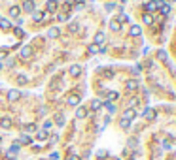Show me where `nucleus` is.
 <instances>
[{
	"mask_svg": "<svg viewBox=\"0 0 176 160\" xmlns=\"http://www.w3.org/2000/svg\"><path fill=\"white\" fill-rule=\"evenodd\" d=\"M68 160H80V156H76V154H72V156H70Z\"/></svg>",
	"mask_w": 176,
	"mask_h": 160,
	"instance_id": "43",
	"label": "nucleus"
},
{
	"mask_svg": "<svg viewBox=\"0 0 176 160\" xmlns=\"http://www.w3.org/2000/svg\"><path fill=\"white\" fill-rule=\"evenodd\" d=\"M0 126L6 128V130H8V128H12V119H10V117H2V119H0Z\"/></svg>",
	"mask_w": 176,
	"mask_h": 160,
	"instance_id": "12",
	"label": "nucleus"
},
{
	"mask_svg": "<svg viewBox=\"0 0 176 160\" xmlns=\"http://www.w3.org/2000/svg\"><path fill=\"white\" fill-rule=\"evenodd\" d=\"M48 36H49V38H59V36H61V30L57 28V27H51V28L48 30Z\"/></svg>",
	"mask_w": 176,
	"mask_h": 160,
	"instance_id": "16",
	"label": "nucleus"
},
{
	"mask_svg": "<svg viewBox=\"0 0 176 160\" xmlns=\"http://www.w3.org/2000/svg\"><path fill=\"white\" fill-rule=\"evenodd\" d=\"M104 8L108 9V12H110V9H114L116 6H114V2H106V4H104Z\"/></svg>",
	"mask_w": 176,
	"mask_h": 160,
	"instance_id": "34",
	"label": "nucleus"
},
{
	"mask_svg": "<svg viewBox=\"0 0 176 160\" xmlns=\"http://www.w3.org/2000/svg\"><path fill=\"white\" fill-rule=\"evenodd\" d=\"M142 21L146 25H153V13H144L142 15Z\"/></svg>",
	"mask_w": 176,
	"mask_h": 160,
	"instance_id": "19",
	"label": "nucleus"
},
{
	"mask_svg": "<svg viewBox=\"0 0 176 160\" xmlns=\"http://www.w3.org/2000/svg\"><path fill=\"white\" fill-rule=\"evenodd\" d=\"M19 55H21V59H30V56H32V47H30V45H23Z\"/></svg>",
	"mask_w": 176,
	"mask_h": 160,
	"instance_id": "4",
	"label": "nucleus"
},
{
	"mask_svg": "<svg viewBox=\"0 0 176 160\" xmlns=\"http://www.w3.org/2000/svg\"><path fill=\"white\" fill-rule=\"evenodd\" d=\"M55 122H57L59 126L65 125V115H63V113H57V115H55Z\"/></svg>",
	"mask_w": 176,
	"mask_h": 160,
	"instance_id": "21",
	"label": "nucleus"
},
{
	"mask_svg": "<svg viewBox=\"0 0 176 160\" xmlns=\"http://www.w3.org/2000/svg\"><path fill=\"white\" fill-rule=\"evenodd\" d=\"M134 117H136V109L129 107V109H125V111H123V117H121V119H125V121H129V122H131Z\"/></svg>",
	"mask_w": 176,
	"mask_h": 160,
	"instance_id": "2",
	"label": "nucleus"
},
{
	"mask_svg": "<svg viewBox=\"0 0 176 160\" xmlns=\"http://www.w3.org/2000/svg\"><path fill=\"white\" fill-rule=\"evenodd\" d=\"M6 55H8V51H6V49H0V59H4Z\"/></svg>",
	"mask_w": 176,
	"mask_h": 160,
	"instance_id": "38",
	"label": "nucleus"
},
{
	"mask_svg": "<svg viewBox=\"0 0 176 160\" xmlns=\"http://www.w3.org/2000/svg\"><path fill=\"white\" fill-rule=\"evenodd\" d=\"M27 81H29L27 75H19L17 77V85H27Z\"/></svg>",
	"mask_w": 176,
	"mask_h": 160,
	"instance_id": "26",
	"label": "nucleus"
},
{
	"mask_svg": "<svg viewBox=\"0 0 176 160\" xmlns=\"http://www.w3.org/2000/svg\"><path fill=\"white\" fill-rule=\"evenodd\" d=\"M144 115H146V119H150V121H152V119L155 117V113H153V111H152V109H150V107H148V109L144 111Z\"/></svg>",
	"mask_w": 176,
	"mask_h": 160,
	"instance_id": "27",
	"label": "nucleus"
},
{
	"mask_svg": "<svg viewBox=\"0 0 176 160\" xmlns=\"http://www.w3.org/2000/svg\"><path fill=\"white\" fill-rule=\"evenodd\" d=\"M66 104H68V106H78V104H80V96H78V94H68V96H66Z\"/></svg>",
	"mask_w": 176,
	"mask_h": 160,
	"instance_id": "8",
	"label": "nucleus"
},
{
	"mask_svg": "<svg viewBox=\"0 0 176 160\" xmlns=\"http://www.w3.org/2000/svg\"><path fill=\"white\" fill-rule=\"evenodd\" d=\"M34 8H36V6H34V0H25V2H23V9H25V12L32 13V12H36Z\"/></svg>",
	"mask_w": 176,
	"mask_h": 160,
	"instance_id": "7",
	"label": "nucleus"
},
{
	"mask_svg": "<svg viewBox=\"0 0 176 160\" xmlns=\"http://www.w3.org/2000/svg\"><path fill=\"white\" fill-rule=\"evenodd\" d=\"M110 28L114 30V32H120V30H121V23L117 21V19H112V21H110Z\"/></svg>",
	"mask_w": 176,
	"mask_h": 160,
	"instance_id": "14",
	"label": "nucleus"
},
{
	"mask_svg": "<svg viewBox=\"0 0 176 160\" xmlns=\"http://www.w3.org/2000/svg\"><path fill=\"white\" fill-rule=\"evenodd\" d=\"M27 130H29V132H34V130H36V125H32V122L27 125Z\"/></svg>",
	"mask_w": 176,
	"mask_h": 160,
	"instance_id": "36",
	"label": "nucleus"
},
{
	"mask_svg": "<svg viewBox=\"0 0 176 160\" xmlns=\"http://www.w3.org/2000/svg\"><path fill=\"white\" fill-rule=\"evenodd\" d=\"M0 28H2V30H10V28H12V23H10L8 19H0Z\"/></svg>",
	"mask_w": 176,
	"mask_h": 160,
	"instance_id": "20",
	"label": "nucleus"
},
{
	"mask_svg": "<svg viewBox=\"0 0 176 160\" xmlns=\"http://www.w3.org/2000/svg\"><path fill=\"white\" fill-rule=\"evenodd\" d=\"M68 74H70L72 77H78V75L81 74V66H80V64H72L70 68H68Z\"/></svg>",
	"mask_w": 176,
	"mask_h": 160,
	"instance_id": "6",
	"label": "nucleus"
},
{
	"mask_svg": "<svg viewBox=\"0 0 176 160\" xmlns=\"http://www.w3.org/2000/svg\"><path fill=\"white\" fill-rule=\"evenodd\" d=\"M89 53H97V45H89Z\"/></svg>",
	"mask_w": 176,
	"mask_h": 160,
	"instance_id": "39",
	"label": "nucleus"
},
{
	"mask_svg": "<svg viewBox=\"0 0 176 160\" xmlns=\"http://www.w3.org/2000/svg\"><path fill=\"white\" fill-rule=\"evenodd\" d=\"M120 126H121V128H129V126H131V122L125 121V119H121V121H120Z\"/></svg>",
	"mask_w": 176,
	"mask_h": 160,
	"instance_id": "29",
	"label": "nucleus"
},
{
	"mask_svg": "<svg viewBox=\"0 0 176 160\" xmlns=\"http://www.w3.org/2000/svg\"><path fill=\"white\" fill-rule=\"evenodd\" d=\"M161 6H163V0H153V2H150L146 8L150 9V12H157V9L161 8ZM150 12H148V13H150Z\"/></svg>",
	"mask_w": 176,
	"mask_h": 160,
	"instance_id": "5",
	"label": "nucleus"
},
{
	"mask_svg": "<svg viewBox=\"0 0 176 160\" xmlns=\"http://www.w3.org/2000/svg\"><path fill=\"white\" fill-rule=\"evenodd\" d=\"M157 59L165 60V59H167V53H165V51H159V53H157Z\"/></svg>",
	"mask_w": 176,
	"mask_h": 160,
	"instance_id": "32",
	"label": "nucleus"
},
{
	"mask_svg": "<svg viewBox=\"0 0 176 160\" xmlns=\"http://www.w3.org/2000/svg\"><path fill=\"white\" fill-rule=\"evenodd\" d=\"M55 9H57V2H55V0H48V2H45V13L51 15Z\"/></svg>",
	"mask_w": 176,
	"mask_h": 160,
	"instance_id": "9",
	"label": "nucleus"
},
{
	"mask_svg": "<svg viewBox=\"0 0 176 160\" xmlns=\"http://www.w3.org/2000/svg\"><path fill=\"white\" fill-rule=\"evenodd\" d=\"M17 143H30V138H29V136H21Z\"/></svg>",
	"mask_w": 176,
	"mask_h": 160,
	"instance_id": "31",
	"label": "nucleus"
},
{
	"mask_svg": "<svg viewBox=\"0 0 176 160\" xmlns=\"http://www.w3.org/2000/svg\"><path fill=\"white\" fill-rule=\"evenodd\" d=\"M129 160H134V158H129Z\"/></svg>",
	"mask_w": 176,
	"mask_h": 160,
	"instance_id": "46",
	"label": "nucleus"
},
{
	"mask_svg": "<svg viewBox=\"0 0 176 160\" xmlns=\"http://www.w3.org/2000/svg\"><path fill=\"white\" fill-rule=\"evenodd\" d=\"M36 139H40V141H44V139H48V132H45V130H40L38 134H36Z\"/></svg>",
	"mask_w": 176,
	"mask_h": 160,
	"instance_id": "24",
	"label": "nucleus"
},
{
	"mask_svg": "<svg viewBox=\"0 0 176 160\" xmlns=\"http://www.w3.org/2000/svg\"><path fill=\"white\" fill-rule=\"evenodd\" d=\"M87 117V109H85V107H78V109H76V119H85Z\"/></svg>",
	"mask_w": 176,
	"mask_h": 160,
	"instance_id": "17",
	"label": "nucleus"
},
{
	"mask_svg": "<svg viewBox=\"0 0 176 160\" xmlns=\"http://www.w3.org/2000/svg\"><path fill=\"white\" fill-rule=\"evenodd\" d=\"M140 27H138V25H133L131 27V30H129V36H131V38H138V36H140Z\"/></svg>",
	"mask_w": 176,
	"mask_h": 160,
	"instance_id": "11",
	"label": "nucleus"
},
{
	"mask_svg": "<svg viewBox=\"0 0 176 160\" xmlns=\"http://www.w3.org/2000/svg\"><path fill=\"white\" fill-rule=\"evenodd\" d=\"M97 154H99V158H104V156H106V153H104V151H99Z\"/></svg>",
	"mask_w": 176,
	"mask_h": 160,
	"instance_id": "42",
	"label": "nucleus"
},
{
	"mask_svg": "<svg viewBox=\"0 0 176 160\" xmlns=\"http://www.w3.org/2000/svg\"><path fill=\"white\" fill-rule=\"evenodd\" d=\"M0 143H2V138H0Z\"/></svg>",
	"mask_w": 176,
	"mask_h": 160,
	"instance_id": "45",
	"label": "nucleus"
},
{
	"mask_svg": "<svg viewBox=\"0 0 176 160\" xmlns=\"http://www.w3.org/2000/svg\"><path fill=\"white\" fill-rule=\"evenodd\" d=\"M159 12H161V15H169L170 13V6L169 4H163V6L159 8Z\"/></svg>",
	"mask_w": 176,
	"mask_h": 160,
	"instance_id": "22",
	"label": "nucleus"
},
{
	"mask_svg": "<svg viewBox=\"0 0 176 160\" xmlns=\"http://www.w3.org/2000/svg\"><path fill=\"white\" fill-rule=\"evenodd\" d=\"M81 8H84V2H80V4H76V6H74V9H81Z\"/></svg>",
	"mask_w": 176,
	"mask_h": 160,
	"instance_id": "41",
	"label": "nucleus"
},
{
	"mask_svg": "<svg viewBox=\"0 0 176 160\" xmlns=\"http://www.w3.org/2000/svg\"><path fill=\"white\" fill-rule=\"evenodd\" d=\"M68 30H70V32H76V30H78V25H76V23H74V25H70Z\"/></svg>",
	"mask_w": 176,
	"mask_h": 160,
	"instance_id": "37",
	"label": "nucleus"
},
{
	"mask_svg": "<svg viewBox=\"0 0 176 160\" xmlns=\"http://www.w3.org/2000/svg\"><path fill=\"white\" fill-rule=\"evenodd\" d=\"M174 158H176V151H174Z\"/></svg>",
	"mask_w": 176,
	"mask_h": 160,
	"instance_id": "44",
	"label": "nucleus"
},
{
	"mask_svg": "<svg viewBox=\"0 0 176 160\" xmlns=\"http://www.w3.org/2000/svg\"><path fill=\"white\" fill-rule=\"evenodd\" d=\"M102 106H104V107H106V109L110 111V113H114V111H116V106H114V104H112L110 100H108V102H104V104H102Z\"/></svg>",
	"mask_w": 176,
	"mask_h": 160,
	"instance_id": "25",
	"label": "nucleus"
},
{
	"mask_svg": "<svg viewBox=\"0 0 176 160\" xmlns=\"http://www.w3.org/2000/svg\"><path fill=\"white\" fill-rule=\"evenodd\" d=\"M108 96H110V100H116V98H117V92H110Z\"/></svg>",
	"mask_w": 176,
	"mask_h": 160,
	"instance_id": "40",
	"label": "nucleus"
},
{
	"mask_svg": "<svg viewBox=\"0 0 176 160\" xmlns=\"http://www.w3.org/2000/svg\"><path fill=\"white\" fill-rule=\"evenodd\" d=\"M19 149H21V145H19V143H17V141H15V143H13V145H12V147H10V151L6 153V154H8V158H10V160H13V156H15V154H17V153H19Z\"/></svg>",
	"mask_w": 176,
	"mask_h": 160,
	"instance_id": "3",
	"label": "nucleus"
},
{
	"mask_svg": "<svg viewBox=\"0 0 176 160\" xmlns=\"http://www.w3.org/2000/svg\"><path fill=\"white\" fill-rule=\"evenodd\" d=\"M104 40H106V34H104V32H97L93 45H102V43H104Z\"/></svg>",
	"mask_w": 176,
	"mask_h": 160,
	"instance_id": "10",
	"label": "nucleus"
},
{
	"mask_svg": "<svg viewBox=\"0 0 176 160\" xmlns=\"http://www.w3.org/2000/svg\"><path fill=\"white\" fill-rule=\"evenodd\" d=\"M70 19V13H61L59 15V21H68Z\"/></svg>",
	"mask_w": 176,
	"mask_h": 160,
	"instance_id": "30",
	"label": "nucleus"
},
{
	"mask_svg": "<svg viewBox=\"0 0 176 160\" xmlns=\"http://www.w3.org/2000/svg\"><path fill=\"white\" fill-rule=\"evenodd\" d=\"M19 13H21V8H19V6H12V8H10V15H12V17L17 19Z\"/></svg>",
	"mask_w": 176,
	"mask_h": 160,
	"instance_id": "18",
	"label": "nucleus"
},
{
	"mask_svg": "<svg viewBox=\"0 0 176 160\" xmlns=\"http://www.w3.org/2000/svg\"><path fill=\"white\" fill-rule=\"evenodd\" d=\"M136 104H138V98H133V100H131V102H129V106H131V107H133V109H134V106H136Z\"/></svg>",
	"mask_w": 176,
	"mask_h": 160,
	"instance_id": "35",
	"label": "nucleus"
},
{
	"mask_svg": "<svg viewBox=\"0 0 176 160\" xmlns=\"http://www.w3.org/2000/svg\"><path fill=\"white\" fill-rule=\"evenodd\" d=\"M44 17H45V13H42V12H32V21H34V23L44 21Z\"/></svg>",
	"mask_w": 176,
	"mask_h": 160,
	"instance_id": "15",
	"label": "nucleus"
},
{
	"mask_svg": "<svg viewBox=\"0 0 176 160\" xmlns=\"http://www.w3.org/2000/svg\"><path fill=\"white\" fill-rule=\"evenodd\" d=\"M13 34L17 36V38H23V36H25V32H23V30L19 28V27H17V28H13Z\"/></svg>",
	"mask_w": 176,
	"mask_h": 160,
	"instance_id": "28",
	"label": "nucleus"
},
{
	"mask_svg": "<svg viewBox=\"0 0 176 160\" xmlns=\"http://www.w3.org/2000/svg\"><path fill=\"white\" fill-rule=\"evenodd\" d=\"M19 96H21V92H19V90H10V92H8V100H10V102L19 100Z\"/></svg>",
	"mask_w": 176,
	"mask_h": 160,
	"instance_id": "13",
	"label": "nucleus"
},
{
	"mask_svg": "<svg viewBox=\"0 0 176 160\" xmlns=\"http://www.w3.org/2000/svg\"><path fill=\"white\" fill-rule=\"evenodd\" d=\"M100 106H102V102H100V100H93V102H91V109H93V111L100 109Z\"/></svg>",
	"mask_w": 176,
	"mask_h": 160,
	"instance_id": "23",
	"label": "nucleus"
},
{
	"mask_svg": "<svg viewBox=\"0 0 176 160\" xmlns=\"http://www.w3.org/2000/svg\"><path fill=\"white\" fill-rule=\"evenodd\" d=\"M51 126H53V122H51V121H45V125H44V130H45V132H48V130H49V128H51Z\"/></svg>",
	"mask_w": 176,
	"mask_h": 160,
	"instance_id": "33",
	"label": "nucleus"
},
{
	"mask_svg": "<svg viewBox=\"0 0 176 160\" xmlns=\"http://www.w3.org/2000/svg\"><path fill=\"white\" fill-rule=\"evenodd\" d=\"M136 89H138V81H136V79L125 81V90H127V92H134Z\"/></svg>",
	"mask_w": 176,
	"mask_h": 160,
	"instance_id": "1",
	"label": "nucleus"
}]
</instances>
